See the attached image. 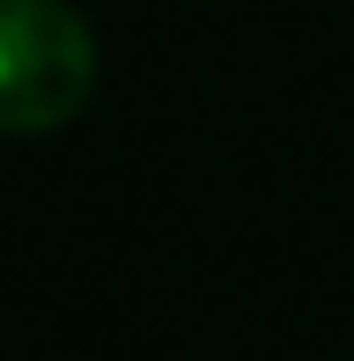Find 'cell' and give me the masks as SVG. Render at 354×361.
I'll return each mask as SVG.
<instances>
[{"mask_svg": "<svg viewBox=\"0 0 354 361\" xmlns=\"http://www.w3.org/2000/svg\"><path fill=\"white\" fill-rule=\"evenodd\" d=\"M96 89V37L67 0H0V133H52Z\"/></svg>", "mask_w": 354, "mask_h": 361, "instance_id": "6da1fadb", "label": "cell"}]
</instances>
